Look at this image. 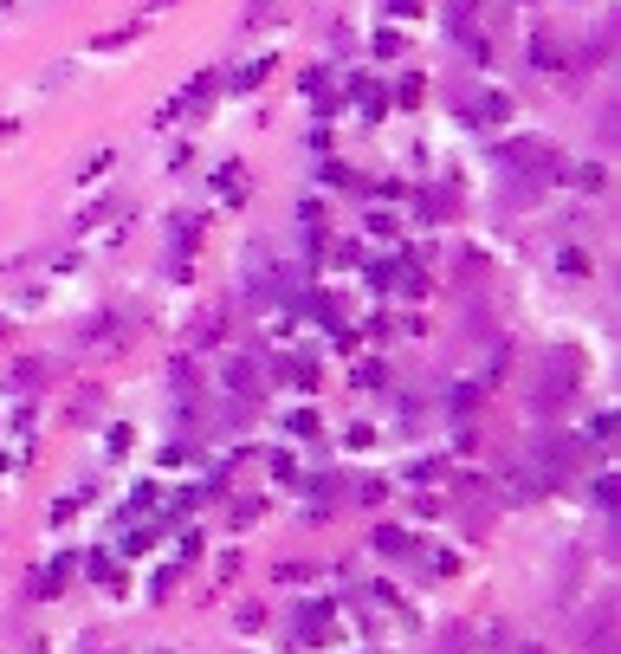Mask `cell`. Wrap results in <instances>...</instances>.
Wrapping results in <instances>:
<instances>
[]
</instances>
